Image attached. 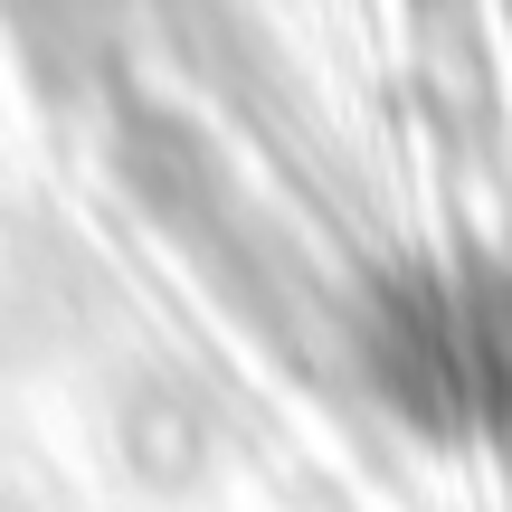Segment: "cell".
<instances>
[{"label":"cell","instance_id":"cell-1","mask_svg":"<svg viewBox=\"0 0 512 512\" xmlns=\"http://www.w3.org/2000/svg\"><path fill=\"white\" fill-rule=\"evenodd\" d=\"M361 370L418 437L512 427V266L437 256L399 266L361 304Z\"/></svg>","mask_w":512,"mask_h":512}]
</instances>
